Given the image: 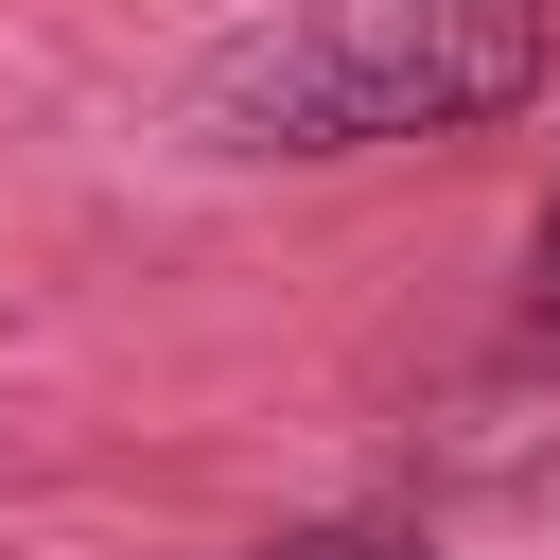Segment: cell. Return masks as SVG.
<instances>
[{
  "label": "cell",
  "instance_id": "6da1fadb",
  "mask_svg": "<svg viewBox=\"0 0 560 560\" xmlns=\"http://www.w3.org/2000/svg\"><path fill=\"white\" fill-rule=\"evenodd\" d=\"M368 35L350 52H280L262 70V122L280 140H402V122H472L525 88V35L508 18H455V0H350Z\"/></svg>",
  "mask_w": 560,
  "mask_h": 560
},
{
  "label": "cell",
  "instance_id": "7a4b0ae2",
  "mask_svg": "<svg viewBox=\"0 0 560 560\" xmlns=\"http://www.w3.org/2000/svg\"><path fill=\"white\" fill-rule=\"evenodd\" d=\"M280 560H420V542H385V525H315V542H280Z\"/></svg>",
  "mask_w": 560,
  "mask_h": 560
},
{
  "label": "cell",
  "instance_id": "3957f363",
  "mask_svg": "<svg viewBox=\"0 0 560 560\" xmlns=\"http://www.w3.org/2000/svg\"><path fill=\"white\" fill-rule=\"evenodd\" d=\"M542 298H560V210H542Z\"/></svg>",
  "mask_w": 560,
  "mask_h": 560
}]
</instances>
